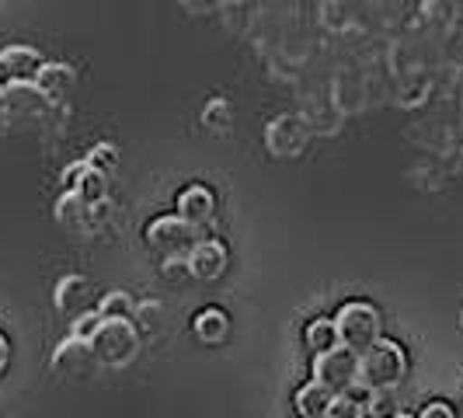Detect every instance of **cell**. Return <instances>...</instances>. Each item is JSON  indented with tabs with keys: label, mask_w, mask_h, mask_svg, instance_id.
Here are the masks:
<instances>
[{
	"label": "cell",
	"mask_w": 463,
	"mask_h": 418,
	"mask_svg": "<svg viewBox=\"0 0 463 418\" xmlns=\"http://www.w3.org/2000/svg\"><path fill=\"white\" fill-rule=\"evenodd\" d=\"M404 373H408V356L391 338H380L366 352H359V384L370 391H380V394L394 391L404 380Z\"/></svg>",
	"instance_id": "obj_1"
},
{
	"label": "cell",
	"mask_w": 463,
	"mask_h": 418,
	"mask_svg": "<svg viewBox=\"0 0 463 418\" xmlns=\"http://www.w3.org/2000/svg\"><path fill=\"white\" fill-rule=\"evenodd\" d=\"M335 328H338V342L355 352H366L373 342L383 338V321H380V310L373 303L352 300L345 303L338 314H335Z\"/></svg>",
	"instance_id": "obj_2"
},
{
	"label": "cell",
	"mask_w": 463,
	"mask_h": 418,
	"mask_svg": "<svg viewBox=\"0 0 463 418\" xmlns=\"http://www.w3.org/2000/svg\"><path fill=\"white\" fill-rule=\"evenodd\" d=\"M310 373H314L317 384H325L331 394H348L359 384V352L338 342V346L314 356Z\"/></svg>",
	"instance_id": "obj_3"
},
{
	"label": "cell",
	"mask_w": 463,
	"mask_h": 418,
	"mask_svg": "<svg viewBox=\"0 0 463 418\" xmlns=\"http://www.w3.org/2000/svg\"><path fill=\"white\" fill-rule=\"evenodd\" d=\"M91 348L101 366H126L139 348V331L133 321H101L91 335Z\"/></svg>",
	"instance_id": "obj_4"
},
{
	"label": "cell",
	"mask_w": 463,
	"mask_h": 418,
	"mask_svg": "<svg viewBox=\"0 0 463 418\" xmlns=\"http://www.w3.org/2000/svg\"><path fill=\"white\" fill-rule=\"evenodd\" d=\"M195 241H199V227H192L178 213L175 216H161V220H154L146 227V244H150V252H157L161 258H188V252L195 248Z\"/></svg>",
	"instance_id": "obj_5"
},
{
	"label": "cell",
	"mask_w": 463,
	"mask_h": 418,
	"mask_svg": "<svg viewBox=\"0 0 463 418\" xmlns=\"http://www.w3.org/2000/svg\"><path fill=\"white\" fill-rule=\"evenodd\" d=\"M307 122L300 116H276L265 126V150L279 161H293L307 150Z\"/></svg>",
	"instance_id": "obj_6"
},
{
	"label": "cell",
	"mask_w": 463,
	"mask_h": 418,
	"mask_svg": "<svg viewBox=\"0 0 463 418\" xmlns=\"http://www.w3.org/2000/svg\"><path fill=\"white\" fill-rule=\"evenodd\" d=\"M49 366L60 376H91L98 370V356H94L91 348V338H80V335L70 331L67 338L52 348Z\"/></svg>",
	"instance_id": "obj_7"
},
{
	"label": "cell",
	"mask_w": 463,
	"mask_h": 418,
	"mask_svg": "<svg viewBox=\"0 0 463 418\" xmlns=\"http://www.w3.org/2000/svg\"><path fill=\"white\" fill-rule=\"evenodd\" d=\"M52 307L73 321V318L94 310V286L84 276H63L52 290Z\"/></svg>",
	"instance_id": "obj_8"
},
{
	"label": "cell",
	"mask_w": 463,
	"mask_h": 418,
	"mask_svg": "<svg viewBox=\"0 0 463 418\" xmlns=\"http://www.w3.org/2000/svg\"><path fill=\"white\" fill-rule=\"evenodd\" d=\"M43 67V56L32 46H7L0 49V84H14V81H35V73Z\"/></svg>",
	"instance_id": "obj_9"
},
{
	"label": "cell",
	"mask_w": 463,
	"mask_h": 418,
	"mask_svg": "<svg viewBox=\"0 0 463 418\" xmlns=\"http://www.w3.org/2000/svg\"><path fill=\"white\" fill-rule=\"evenodd\" d=\"M188 269L192 279H216L227 269V248L220 241H195V248L188 252Z\"/></svg>",
	"instance_id": "obj_10"
},
{
	"label": "cell",
	"mask_w": 463,
	"mask_h": 418,
	"mask_svg": "<svg viewBox=\"0 0 463 418\" xmlns=\"http://www.w3.org/2000/svg\"><path fill=\"white\" fill-rule=\"evenodd\" d=\"M178 216L188 220L192 227H206L209 220L216 216V195L206 185H188L178 195Z\"/></svg>",
	"instance_id": "obj_11"
},
{
	"label": "cell",
	"mask_w": 463,
	"mask_h": 418,
	"mask_svg": "<svg viewBox=\"0 0 463 418\" xmlns=\"http://www.w3.org/2000/svg\"><path fill=\"white\" fill-rule=\"evenodd\" d=\"M35 84H39V91L49 98V105H56V101H63V98L73 91L77 73H73L70 63H43L39 73H35Z\"/></svg>",
	"instance_id": "obj_12"
},
{
	"label": "cell",
	"mask_w": 463,
	"mask_h": 418,
	"mask_svg": "<svg viewBox=\"0 0 463 418\" xmlns=\"http://www.w3.org/2000/svg\"><path fill=\"white\" fill-rule=\"evenodd\" d=\"M4 91H7V112L11 116H39L49 105V98L39 91L35 81H14Z\"/></svg>",
	"instance_id": "obj_13"
},
{
	"label": "cell",
	"mask_w": 463,
	"mask_h": 418,
	"mask_svg": "<svg viewBox=\"0 0 463 418\" xmlns=\"http://www.w3.org/2000/svg\"><path fill=\"white\" fill-rule=\"evenodd\" d=\"M192 331H195V338H199V342L216 346V342H223V338H227V331H231V318H227L220 307H206V310H199V314L192 318Z\"/></svg>",
	"instance_id": "obj_14"
},
{
	"label": "cell",
	"mask_w": 463,
	"mask_h": 418,
	"mask_svg": "<svg viewBox=\"0 0 463 418\" xmlns=\"http://www.w3.org/2000/svg\"><path fill=\"white\" fill-rule=\"evenodd\" d=\"M88 213H91V203H84L73 188L56 199V220L70 231H88Z\"/></svg>",
	"instance_id": "obj_15"
},
{
	"label": "cell",
	"mask_w": 463,
	"mask_h": 418,
	"mask_svg": "<svg viewBox=\"0 0 463 418\" xmlns=\"http://www.w3.org/2000/svg\"><path fill=\"white\" fill-rule=\"evenodd\" d=\"M335 401V394L327 391L325 384H317V380H310L307 387H300L297 391V412H300V418H325L327 404Z\"/></svg>",
	"instance_id": "obj_16"
},
{
	"label": "cell",
	"mask_w": 463,
	"mask_h": 418,
	"mask_svg": "<svg viewBox=\"0 0 463 418\" xmlns=\"http://www.w3.org/2000/svg\"><path fill=\"white\" fill-rule=\"evenodd\" d=\"M98 314H101L105 321H133V314H137V300H133V293H126V290H112V293H105V297H101Z\"/></svg>",
	"instance_id": "obj_17"
},
{
	"label": "cell",
	"mask_w": 463,
	"mask_h": 418,
	"mask_svg": "<svg viewBox=\"0 0 463 418\" xmlns=\"http://www.w3.org/2000/svg\"><path fill=\"white\" fill-rule=\"evenodd\" d=\"M303 342L307 348H314V356L317 352H325V348L338 346V328H335V318H317V321H310V325L303 328Z\"/></svg>",
	"instance_id": "obj_18"
},
{
	"label": "cell",
	"mask_w": 463,
	"mask_h": 418,
	"mask_svg": "<svg viewBox=\"0 0 463 418\" xmlns=\"http://www.w3.org/2000/svg\"><path fill=\"white\" fill-rule=\"evenodd\" d=\"M105 175L101 171H94L91 164L84 161V171L77 175V182H73V192L84 199V203H101L105 199Z\"/></svg>",
	"instance_id": "obj_19"
},
{
	"label": "cell",
	"mask_w": 463,
	"mask_h": 418,
	"mask_svg": "<svg viewBox=\"0 0 463 418\" xmlns=\"http://www.w3.org/2000/svg\"><path fill=\"white\" fill-rule=\"evenodd\" d=\"M233 122V109L227 98H213L206 109H203V126L213 133H227V126Z\"/></svg>",
	"instance_id": "obj_20"
},
{
	"label": "cell",
	"mask_w": 463,
	"mask_h": 418,
	"mask_svg": "<svg viewBox=\"0 0 463 418\" xmlns=\"http://www.w3.org/2000/svg\"><path fill=\"white\" fill-rule=\"evenodd\" d=\"M325 418H366V404L355 394H335V401L327 404Z\"/></svg>",
	"instance_id": "obj_21"
},
{
	"label": "cell",
	"mask_w": 463,
	"mask_h": 418,
	"mask_svg": "<svg viewBox=\"0 0 463 418\" xmlns=\"http://www.w3.org/2000/svg\"><path fill=\"white\" fill-rule=\"evenodd\" d=\"M88 164H91L94 171L109 175V171L116 167V147H112V143H98V147H91V154H88Z\"/></svg>",
	"instance_id": "obj_22"
},
{
	"label": "cell",
	"mask_w": 463,
	"mask_h": 418,
	"mask_svg": "<svg viewBox=\"0 0 463 418\" xmlns=\"http://www.w3.org/2000/svg\"><path fill=\"white\" fill-rule=\"evenodd\" d=\"M161 272L167 282H185L192 279V269H188V258H164Z\"/></svg>",
	"instance_id": "obj_23"
},
{
	"label": "cell",
	"mask_w": 463,
	"mask_h": 418,
	"mask_svg": "<svg viewBox=\"0 0 463 418\" xmlns=\"http://www.w3.org/2000/svg\"><path fill=\"white\" fill-rule=\"evenodd\" d=\"M101 321H105V318H101V314H98V307H94V310H88V314L73 318V335H80V338H91Z\"/></svg>",
	"instance_id": "obj_24"
},
{
	"label": "cell",
	"mask_w": 463,
	"mask_h": 418,
	"mask_svg": "<svg viewBox=\"0 0 463 418\" xmlns=\"http://www.w3.org/2000/svg\"><path fill=\"white\" fill-rule=\"evenodd\" d=\"M157 314H161V303L146 300V303H137V314H133V318H139V328H143V331H150V328L161 325Z\"/></svg>",
	"instance_id": "obj_25"
},
{
	"label": "cell",
	"mask_w": 463,
	"mask_h": 418,
	"mask_svg": "<svg viewBox=\"0 0 463 418\" xmlns=\"http://www.w3.org/2000/svg\"><path fill=\"white\" fill-rule=\"evenodd\" d=\"M418 418H457V412H453L446 401H432V404L421 408V415Z\"/></svg>",
	"instance_id": "obj_26"
},
{
	"label": "cell",
	"mask_w": 463,
	"mask_h": 418,
	"mask_svg": "<svg viewBox=\"0 0 463 418\" xmlns=\"http://www.w3.org/2000/svg\"><path fill=\"white\" fill-rule=\"evenodd\" d=\"M7 363H11V346H7V338L0 335V373L7 370Z\"/></svg>",
	"instance_id": "obj_27"
},
{
	"label": "cell",
	"mask_w": 463,
	"mask_h": 418,
	"mask_svg": "<svg viewBox=\"0 0 463 418\" xmlns=\"http://www.w3.org/2000/svg\"><path fill=\"white\" fill-rule=\"evenodd\" d=\"M7 112V91H4V84H0V116Z\"/></svg>",
	"instance_id": "obj_28"
},
{
	"label": "cell",
	"mask_w": 463,
	"mask_h": 418,
	"mask_svg": "<svg viewBox=\"0 0 463 418\" xmlns=\"http://www.w3.org/2000/svg\"><path fill=\"white\" fill-rule=\"evenodd\" d=\"M178 4H185V7H199L203 0H178Z\"/></svg>",
	"instance_id": "obj_29"
},
{
	"label": "cell",
	"mask_w": 463,
	"mask_h": 418,
	"mask_svg": "<svg viewBox=\"0 0 463 418\" xmlns=\"http://www.w3.org/2000/svg\"><path fill=\"white\" fill-rule=\"evenodd\" d=\"M216 4H241V0H216Z\"/></svg>",
	"instance_id": "obj_30"
},
{
	"label": "cell",
	"mask_w": 463,
	"mask_h": 418,
	"mask_svg": "<svg viewBox=\"0 0 463 418\" xmlns=\"http://www.w3.org/2000/svg\"><path fill=\"white\" fill-rule=\"evenodd\" d=\"M391 418H415V415H391Z\"/></svg>",
	"instance_id": "obj_31"
}]
</instances>
